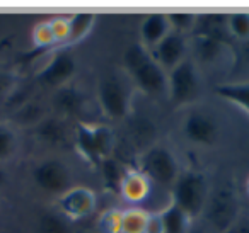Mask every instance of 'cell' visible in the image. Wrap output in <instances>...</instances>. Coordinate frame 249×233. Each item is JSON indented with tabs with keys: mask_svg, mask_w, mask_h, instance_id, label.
<instances>
[{
	"mask_svg": "<svg viewBox=\"0 0 249 233\" xmlns=\"http://www.w3.org/2000/svg\"><path fill=\"white\" fill-rule=\"evenodd\" d=\"M123 70L137 90H142L154 99H167V72L142 43H133L124 50Z\"/></svg>",
	"mask_w": 249,
	"mask_h": 233,
	"instance_id": "cell-1",
	"label": "cell"
},
{
	"mask_svg": "<svg viewBox=\"0 0 249 233\" xmlns=\"http://www.w3.org/2000/svg\"><path fill=\"white\" fill-rule=\"evenodd\" d=\"M241 218V196L235 184L227 179L210 187L200 221L215 233H225Z\"/></svg>",
	"mask_w": 249,
	"mask_h": 233,
	"instance_id": "cell-2",
	"label": "cell"
},
{
	"mask_svg": "<svg viewBox=\"0 0 249 233\" xmlns=\"http://www.w3.org/2000/svg\"><path fill=\"white\" fill-rule=\"evenodd\" d=\"M135 85L124 70H113L104 73L97 82V102L109 119H126L132 113Z\"/></svg>",
	"mask_w": 249,
	"mask_h": 233,
	"instance_id": "cell-3",
	"label": "cell"
},
{
	"mask_svg": "<svg viewBox=\"0 0 249 233\" xmlns=\"http://www.w3.org/2000/svg\"><path fill=\"white\" fill-rule=\"evenodd\" d=\"M210 194V182L200 170H184L171 187V202L188 218L200 219Z\"/></svg>",
	"mask_w": 249,
	"mask_h": 233,
	"instance_id": "cell-4",
	"label": "cell"
},
{
	"mask_svg": "<svg viewBox=\"0 0 249 233\" xmlns=\"http://www.w3.org/2000/svg\"><path fill=\"white\" fill-rule=\"evenodd\" d=\"M203 94V82L198 65L191 58L181 62L167 73V99L178 107L193 106Z\"/></svg>",
	"mask_w": 249,
	"mask_h": 233,
	"instance_id": "cell-5",
	"label": "cell"
},
{
	"mask_svg": "<svg viewBox=\"0 0 249 233\" xmlns=\"http://www.w3.org/2000/svg\"><path fill=\"white\" fill-rule=\"evenodd\" d=\"M137 168L142 174H145L152 184L162 185V187H173V184L181 174L179 162L173 150L157 143L143 148L139 157Z\"/></svg>",
	"mask_w": 249,
	"mask_h": 233,
	"instance_id": "cell-6",
	"label": "cell"
},
{
	"mask_svg": "<svg viewBox=\"0 0 249 233\" xmlns=\"http://www.w3.org/2000/svg\"><path fill=\"white\" fill-rule=\"evenodd\" d=\"M33 182L43 192L52 196H62L72 185V170L60 158H45L38 162L31 172Z\"/></svg>",
	"mask_w": 249,
	"mask_h": 233,
	"instance_id": "cell-7",
	"label": "cell"
},
{
	"mask_svg": "<svg viewBox=\"0 0 249 233\" xmlns=\"http://www.w3.org/2000/svg\"><path fill=\"white\" fill-rule=\"evenodd\" d=\"M184 138L198 147H213L218 141V123L210 113L193 107L186 113L181 124Z\"/></svg>",
	"mask_w": 249,
	"mask_h": 233,
	"instance_id": "cell-8",
	"label": "cell"
},
{
	"mask_svg": "<svg viewBox=\"0 0 249 233\" xmlns=\"http://www.w3.org/2000/svg\"><path fill=\"white\" fill-rule=\"evenodd\" d=\"M96 192L89 187H84V185H73L56 198V211L72 223L89 218L96 211Z\"/></svg>",
	"mask_w": 249,
	"mask_h": 233,
	"instance_id": "cell-9",
	"label": "cell"
},
{
	"mask_svg": "<svg viewBox=\"0 0 249 233\" xmlns=\"http://www.w3.org/2000/svg\"><path fill=\"white\" fill-rule=\"evenodd\" d=\"M75 73H77L75 56L67 48H62V50H55L50 62L38 72L36 80L41 85L60 89L63 85H69L70 80L75 77Z\"/></svg>",
	"mask_w": 249,
	"mask_h": 233,
	"instance_id": "cell-10",
	"label": "cell"
},
{
	"mask_svg": "<svg viewBox=\"0 0 249 233\" xmlns=\"http://www.w3.org/2000/svg\"><path fill=\"white\" fill-rule=\"evenodd\" d=\"M188 51H190V43L186 39V34L176 31H171L162 41L150 48V53L156 58V62L167 73L188 58Z\"/></svg>",
	"mask_w": 249,
	"mask_h": 233,
	"instance_id": "cell-11",
	"label": "cell"
},
{
	"mask_svg": "<svg viewBox=\"0 0 249 233\" xmlns=\"http://www.w3.org/2000/svg\"><path fill=\"white\" fill-rule=\"evenodd\" d=\"M52 106L56 111V116L62 117H80L87 113V97L79 87L63 85L56 89L52 99Z\"/></svg>",
	"mask_w": 249,
	"mask_h": 233,
	"instance_id": "cell-12",
	"label": "cell"
},
{
	"mask_svg": "<svg viewBox=\"0 0 249 233\" xmlns=\"http://www.w3.org/2000/svg\"><path fill=\"white\" fill-rule=\"evenodd\" d=\"M152 185L154 184L149 181V177L145 174H142L139 168L128 167L120 182L118 192L130 204H140V202H143L150 196Z\"/></svg>",
	"mask_w": 249,
	"mask_h": 233,
	"instance_id": "cell-13",
	"label": "cell"
},
{
	"mask_svg": "<svg viewBox=\"0 0 249 233\" xmlns=\"http://www.w3.org/2000/svg\"><path fill=\"white\" fill-rule=\"evenodd\" d=\"M191 48H193L195 58H191L195 63H203V65H212V63L218 62L224 58L225 53L232 51V46L227 43L220 41V39L210 38V36H193L191 41Z\"/></svg>",
	"mask_w": 249,
	"mask_h": 233,
	"instance_id": "cell-14",
	"label": "cell"
},
{
	"mask_svg": "<svg viewBox=\"0 0 249 233\" xmlns=\"http://www.w3.org/2000/svg\"><path fill=\"white\" fill-rule=\"evenodd\" d=\"M35 130V134L39 141L50 147H65L70 140V131L65 123V117L62 116H46Z\"/></svg>",
	"mask_w": 249,
	"mask_h": 233,
	"instance_id": "cell-15",
	"label": "cell"
},
{
	"mask_svg": "<svg viewBox=\"0 0 249 233\" xmlns=\"http://www.w3.org/2000/svg\"><path fill=\"white\" fill-rule=\"evenodd\" d=\"M173 31L169 24V17L167 14H149L140 24V38H142V45L147 48H154L157 43H160L169 33Z\"/></svg>",
	"mask_w": 249,
	"mask_h": 233,
	"instance_id": "cell-16",
	"label": "cell"
},
{
	"mask_svg": "<svg viewBox=\"0 0 249 233\" xmlns=\"http://www.w3.org/2000/svg\"><path fill=\"white\" fill-rule=\"evenodd\" d=\"M46 116H48V109L45 104L36 99H29L12 111L11 124L14 128H36Z\"/></svg>",
	"mask_w": 249,
	"mask_h": 233,
	"instance_id": "cell-17",
	"label": "cell"
},
{
	"mask_svg": "<svg viewBox=\"0 0 249 233\" xmlns=\"http://www.w3.org/2000/svg\"><path fill=\"white\" fill-rule=\"evenodd\" d=\"M213 92L220 99L237 106L249 114V82H225L213 87Z\"/></svg>",
	"mask_w": 249,
	"mask_h": 233,
	"instance_id": "cell-18",
	"label": "cell"
},
{
	"mask_svg": "<svg viewBox=\"0 0 249 233\" xmlns=\"http://www.w3.org/2000/svg\"><path fill=\"white\" fill-rule=\"evenodd\" d=\"M92 141H94V151L99 160V164L106 158L113 157L114 143H116V136L114 131L107 124H92ZM99 167V165H97Z\"/></svg>",
	"mask_w": 249,
	"mask_h": 233,
	"instance_id": "cell-19",
	"label": "cell"
},
{
	"mask_svg": "<svg viewBox=\"0 0 249 233\" xmlns=\"http://www.w3.org/2000/svg\"><path fill=\"white\" fill-rule=\"evenodd\" d=\"M36 233H73L72 221H69L65 216L60 215L56 209L45 211L38 218Z\"/></svg>",
	"mask_w": 249,
	"mask_h": 233,
	"instance_id": "cell-20",
	"label": "cell"
},
{
	"mask_svg": "<svg viewBox=\"0 0 249 233\" xmlns=\"http://www.w3.org/2000/svg\"><path fill=\"white\" fill-rule=\"evenodd\" d=\"M162 216V223H164V230L166 233H188L193 219L188 218L176 204L169 202L166 208L160 211Z\"/></svg>",
	"mask_w": 249,
	"mask_h": 233,
	"instance_id": "cell-21",
	"label": "cell"
},
{
	"mask_svg": "<svg viewBox=\"0 0 249 233\" xmlns=\"http://www.w3.org/2000/svg\"><path fill=\"white\" fill-rule=\"evenodd\" d=\"M94 22H96V16L94 14H75L70 17V28H69V36H67V41L63 45V48H69L77 43H80L87 34L90 33V29L94 28Z\"/></svg>",
	"mask_w": 249,
	"mask_h": 233,
	"instance_id": "cell-22",
	"label": "cell"
},
{
	"mask_svg": "<svg viewBox=\"0 0 249 233\" xmlns=\"http://www.w3.org/2000/svg\"><path fill=\"white\" fill-rule=\"evenodd\" d=\"M19 148L18 131L11 123L0 121V164L9 162Z\"/></svg>",
	"mask_w": 249,
	"mask_h": 233,
	"instance_id": "cell-23",
	"label": "cell"
},
{
	"mask_svg": "<svg viewBox=\"0 0 249 233\" xmlns=\"http://www.w3.org/2000/svg\"><path fill=\"white\" fill-rule=\"evenodd\" d=\"M149 211L142 208H128L123 209V219H121V233H145Z\"/></svg>",
	"mask_w": 249,
	"mask_h": 233,
	"instance_id": "cell-24",
	"label": "cell"
},
{
	"mask_svg": "<svg viewBox=\"0 0 249 233\" xmlns=\"http://www.w3.org/2000/svg\"><path fill=\"white\" fill-rule=\"evenodd\" d=\"M126 168L128 167H124L123 164H120V162L113 157L101 162L99 170H101V175H103V181H104V184H106V187L116 189L118 191V189H120V182H121V179H123Z\"/></svg>",
	"mask_w": 249,
	"mask_h": 233,
	"instance_id": "cell-25",
	"label": "cell"
},
{
	"mask_svg": "<svg viewBox=\"0 0 249 233\" xmlns=\"http://www.w3.org/2000/svg\"><path fill=\"white\" fill-rule=\"evenodd\" d=\"M227 29L234 41H249V12H235L227 16Z\"/></svg>",
	"mask_w": 249,
	"mask_h": 233,
	"instance_id": "cell-26",
	"label": "cell"
},
{
	"mask_svg": "<svg viewBox=\"0 0 249 233\" xmlns=\"http://www.w3.org/2000/svg\"><path fill=\"white\" fill-rule=\"evenodd\" d=\"M123 209L109 208L97 218V233H121Z\"/></svg>",
	"mask_w": 249,
	"mask_h": 233,
	"instance_id": "cell-27",
	"label": "cell"
},
{
	"mask_svg": "<svg viewBox=\"0 0 249 233\" xmlns=\"http://www.w3.org/2000/svg\"><path fill=\"white\" fill-rule=\"evenodd\" d=\"M33 39H35L36 48L39 50H50V48L58 50V41H56V36L53 33L52 22L50 21L36 26L35 33H33Z\"/></svg>",
	"mask_w": 249,
	"mask_h": 233,
	"instance_id": "cell-28",
	"label": "cell"
},
{
	"mask_svg": "<svg viewBox=\"0 0 249 233\" xmlns=\"http://www.w3.org/2000/svg\"><path fill=\"white\" fill-rule=\"evenodd\" d=\"M169 17V24L171 29L181 34H186V33L193 31L195 26H196L198 16L196 14H190V12H176V14H167Z\"/></svg>",
	"mask_w": 249,
	"mask_h": 233,
	"instance_id": "cell-29",
	"label": "cell"
},
{
	"mask_svg": "<svg viewBox=\"0 0 249 233\" xmlns=\"http://www.w3.org/2000/svg\"><path fill=\"white\" fill-rule=\"evenodd\" d=\"M18 87V79L11 72H0V100H7V97Z\"/></svg>",
	"mask_w": 249,
	"mask_h": 233,
	"instance_id": "cell-30",
	"label": "cell"
},
{
	"mask_svg": "<svg viewBox=\"0 0 249 233\" xmlns=\"http://www.w3.org/2000/svg\"><path fill=\"white\" fill-rule=\"evenodd\" d=\"M145 233H166V230H164V223H162V216H160V211L149 213V219H147Z\"/></svg>",
	"mask_w": 249,
	"mask_h": 233,
	"instance_id": "cell-31",
	"label": "cell"
},
{
	"mask_svg": "<svg viewBox=\"0 0 249 233\" xmlns=\"http://www.w3.org/2000/svg\"><path fill=\"white\" fill-rule=\"evenodd\" d=\"M225 233H249V216L241 215V218L234 223V226Z\"/></svg>",
	"mask_w": 249,
	"mask_h": 233,
	"instance_id": "cell-32",
	"label": "cell"
},
{
	"mask_svg": "<svg viewBox=\"0 0 249 233\" xmlns=\"http://www.w3.org/2000/svg\"><path fill=\"white\" fill-rule=\"evenodd\" d=\"M188 233H210V232H208V228L200 221V219H195V221L191 223Z\"/></svg>",
	"mask_w": 249,
	"mask_h": 233,
	"instance_id": "cell-33",
	"label": "cell"
},
{
	"mask_svg": "<svg viewBox=\"0 0 249 233\" xmlns=\"http://www.w3.org/2000/svg\"><path fill=\"white\" fill-rule=\"evenodd\" d=\"M244 51H246V53H249V48H246V50H244ZM246 63H249V55H248V56H246Z\"/></svg>",
	"mask_w": 249,
	"mask_h": 233,
	"instance_id": "cell-34",
	"label": "cell"
},
{
	"mask_svg": "<svg viewBox=\"0 0 249 233\" xmlns=\"http://www.w3.org/2000/svg\"><path fill=\"white\" fill-rule=\"evenodd\" d=\"M246 192L249 194V179H248V182H246Z\"/></svg>",
	"mask_w": 249,
	"mask_h": 233,
	"instance_id": "cell-35",
	"label": "cell"
}]
</instances>
